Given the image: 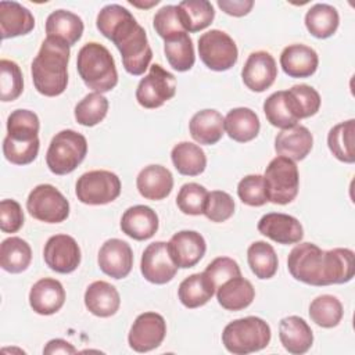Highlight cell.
Masks as SVG:
<instances>
[{
    "mask_svg": "<svg viewBox=\"0 0 355 355\" xmlns=\"http://www.w3.org/2000/svg\"><path fill=\"white\" fill-rule=\"evenodd\" d=\"M35 28L33 14L17 1H0L1 39L17 37L29 33Z\"/></svg>",
    "mask_w": 355,
    "mask_h": 355,
    "instance_id": "obj_26",
    "label": "cell"
},
{
    "mask_svg": "<svg viewBox=\"0 0 355 355\" xmlns=\"http://www.w3.org/2000/svg\"><path fill=\"white\" fill-rule=\"evenodd\" d=\"M65 302V290L57 279L43 277L37 280L29 291L31 308L39 315H53Z\"/></svg>",
    "mask_w": 355,
    "mask_h": 355,
    "instance_id": "obj_20",
    "label": "cell"
},
{
    "mask_svg": "<svg viewBox=\"0 0 355 355\" xmlns=\"http://www.w3.org/2000/svg\"><path fill=\"white\" fill-rule=\"evenodd\" d=\"M24 90V78L15 61L3 58L0 61V98L1 101L17 100Z\"/></svg>",
    "mask_w": 355,
    "mask_h": 355,
    "instance_id": "obj_44",
    "label": "cell"
},
{
    "mask_svg": "<svg viewBox=\"0 0 355 355\" xmlns=\"http://www.w3.org/2000/svg\"><path fill=\"white\" fill-rule=\"evenodd\" d=\"M32 261V248L21 237L11 236L1 241L0 266L10 273H21L28 269Z\"/></svg>",
    "mask_w": 355,
    "mask_h": 355,
    "instance_id": "obj_35",
    "label": "cell"
},
{
    "mask_svg": "<svg viewBox=\"0 0 355 355\" xmlns=\"http://www.w3.org/2000/svg\"><path fill=\"white\" fill-rule=\"evenodd\" d=\"M39 116L31 110H15L7 118V137L28 143L39 139Z\"/></svg>",
    "mask_w": 355,
    "mask_h": 355,
    "instance_id": "obj_40",
    "label": "cell"
},
{
    "mask_svg": "<svg viewBox=\"0 0 355 355\" xmlns=\"http://www.w3.org/2000/svg\"><path fill=\"white\" fill-rule=\"evenodd\" d=\"M247 261L250 269L258 279H270L277 272V255L275 248L266 241H254L247 250Z\"/></svg>",
    "mask_w": 355,
    "mask_h": 355,
    "instance_id": "obj_38",
    "label": "cell"
},
{
    "mask_svg": "<svg viewBox=\"0 0 355 355\" xmlns=\"http://www.w3.org/2000/svg\"><path fill=\"white\" fill-rule=\"evenodd\" d=\"M272 337L269 324L258 316H245L227 323L222 344L230 354L247 355L268 347Z\"/></svg>",
    "mask_w": 355,
    "mask_h": 355,
    "instance_id": "obj_5",
    "label": "cell"
},
{
    "mask_svg": "<svg viewBox=\"0 0 355 355\" xmlns=\"http://www.w3.org/2000/svg\"><path fill=\"white\" fill-rule=\"evenodd\" d=\"M259 129V118L248 107L233 108L225 116V130L234 141L247 143L258 136Z\"/></svg>",
    "mask_w": 355,
    "mask_h": 355,
    "instance_id": "obj_29",
    "label": "cell"
},
{
    "mask_svg": "<svg viewBox=\"0 0 355 355\" xmlns=\"http://www.w3.org/2000/svg\"><path fill=\"white\" fill-rule=\"evenodd\" d=\"M28 212L44 223H61L69 215V201L53 184H37L26 198Z\"/></svg>",
    "mask_w": 355,
    "mask_h": 355,
    "instance_id": "obj_10",
    "label": "cell"
},
{
    "mask_svg": "<svg viewBox=\"0 0 355 355\" xmlns=\"http://www.w3.org/2000/svg\"><path fill=\"white\" fill-rule=\"evenodd\" d=\"M140 270L143 277L153 284L171 282L176 276L178 266L169 255L168 243L154 241L148 244L141 255Z\"/></svg>",
    "mask_w": 355,
    "mask_h": 355,
    "instance_id": "obj_14",
    "label": "cell"
},
{
    "mask_svg": "<svg viewBox=\"0 0 355 355\" xmlns=\"http://www.w3.org/2000/svg\"><path fill=\"white\" fill-rule=\"evenodd\" d=\"M290 275L305 284L330 286L352 280L355 254L349 248L322 250L313 243H300L288 254Z\"/></svg>",
    "mask_w": 355,
    "mask_h": 355,
    "instance_id": "obj_1",
    "label": "cell"
},
{
    "mask_svg": "<svg viewBox=\"0 0 355 355\" xmlns=\"http://www.w3.org/2000/svg\"><path fill=\"white\" fill-rule=\"evenodd\" d=\"M211 222H225L234 214L233 197L222 190H214L208 193L202 212Z\"/></svg>",
    "mask_w": 355,
    "mask_h": 355,
    "instance_id": "obj_46",
    "label": "cell"
},
{
    "mask_svg": "<svg viewBox=\"0 0 355 355\" xmlns=\"http://www.w3.org/2000/svg\"><path fill=\"white\" fill-rule=\"evenodd\" d=\"M166 336V322L157 312L140 313L128 336L129 347L136 352H148L159 347Z\"/></svg>",
    "mask_w": 355,
    "mask_h": 355,
    "instance_id": "obj_12",
    "label": "cell"
},
{
    "mask_svg": "<svg viewBox=\"0 0 355 355\" xmlns=\"http://www.w3.org/2000/svg\"><path fill=\"white\" fill-rule=\"evenodd\" d=\"M43 258L51 270L65 275L73 272L79 266L82 255L80 248L72 236L54 234L44 244Z\"/></svg>",
    "mask_w": 355,
    "mask_h": 355,
    "instance_id": "obj_13",
    "label": "cell"
},
{
    "mask_svg": "<svg viewBox=\"0 0 355 355\" xmlns=\"http://www.w3.org/2000/svg\"><path fill=\"white\" fill-rule=\"evenodd\" d=\"M237 196L250 207H261L268 202L265 180L262 175H247L237 184Z\"/></svg>",
    "mask_w": 355,
    "mask_h": 355,
    "instance_id": "obj_47",
    "label": "cell"
},
{
    "mask_svg": "<svg viewBox=\"0 0 355 355\" xmlns=\"http://www.w3.org/2000/svg\"><path fill=\"white\" fill-rule=\"evenodd\" d=\"M24 211L15 200H1L0 202V229L3 233H17L24 226Z\"/></svg>",
    "mask_w": 355,
    "mask_h": 355,
    "instance_id": "obj_51",
    "label": "cell"
},
{
    "mask_svg": "<svg viewBox=\"0 0 355 355\" xmlns=\"http://www.w3.org/2000/svg\"><path fill=\"white\" fill-rule=\"evenodd\" d=\"M344 315L341 301L330 294L318 295L309 305V318L324 329L336 327Z\"/></svg>",
    "mask_w": 355,
    "mask_h": 355,
    "instance_id": "obj_41",
    "label": "cell"
},
{
    "mask_svg": "<svg viewBox=\"0 0 355 355\" xmlns=\"http://www.w3.org/2000/svg\"><path fill=\"white\" fill-rule=\"evenodd\" d=\"M190 136L200 144H216L225 132V118L216 110L207 108L197 111L189 123Z\"/></svg>",
    "mask_w": 355,
    "mask_h": 355,
    "instance_id": "obj_27",
    "label": "cell"
},
{
    "mask_svg": "<svg viewBox=\"0 0 355 355\" xmlns=\"http://www.w3.org/2000/svg\"><path fill=\"white\" fill-rule=\"evenodd\" d=\"M168 251L178 268L189 269L202 259L207 243L196 230H180L168 241Z\"/></svg>",
    "mask_w": 355,
    "mask_h": 355,
    "instance_id": "obj_16",
    "label": "cell"
},
{
    "mask_svg": "<svg viewBox=\"0 0 355 355\" xmlns=\"http://www.w3.org/2000/svg\"><path fill=\"white\" fill-rule=\"evenodd\" d=\"M216 298L226 311H241L251 305L255 298V290L250 280L237 276L216 288Z\"/></svg>",
    "mask_w": 355,
    "mask_h": 355,
    "instance_id": "obj_30",
    "label": "cell"
},
{
    "mask_svg": "<svg viewBox=\"0 0 355 355\" xmlns=\"http://www.w3.org/2000/svg\"><path fill=\"white\" fill-rule=\"evenodd\" d=\"M277 76V67L273 55L268 51L259 50L248 55L241 69L244 85L251 92H265L269 89Z\"/></svg>",
    "mask_w": 355,
    "mask_h": 355,
    "instance_id": "obj_15",
    "label": "cell"
},
{
    "mask_svg": "<svg viewBox=\"0 0 355 355\" xmlns=\"http://www.w3.org/2000/svg\"><path fill=\"white\" fill-rule=\"evenodd\" d=\"M85 306L98 318H110L116 313L121 305L118 290L108 282L96 280L85 291Z\"/></svg>",
    "mask_w": 355,
    "mask_h": 355,
    "instance_id": "obj_24",
    "label": "cell"
},
{
    "mask_svg": "<svg viewBox=\"0 0 355 355\" xmlns=\"http://www.w3.org/2000/svg\"><path fill=\"white\" fill-rule=\"evenodd\" d=\"M313 136L308 128L295 125L282 129L275 139V150L279 155L293 161H302L312 150Z\"/></svg>",
    "mask_w": 355,
    "mask_h": 355,
    "instance_id": "obj_23",
    "label": "cell"
},
{
    "mask_svg": "<svg viewBox=\"0 0 355 355\" xmlns=\"http://www.w3.org/2000/svg\"><path fill=\"white\" fill-rule=\"evenodd\" d=\"M215 291L216 288L214 283L204 272H201L187 276L179 284L178 297L186 308L194 309L205 305L212 298Z\"/></svg>",
    "mask_w": 355,
    "mask_h": 355,
    "instance_id": "obj_31",
    "label": "cell"
},
{
    "mask_svg": "<svg viewBox=\"0 0 355 355\" xmlns=\"http://www.w3.org/2000/svg\"><path fill=\"white\" fill-rule=\"evenodd\" d=\"M153 25H154L155 32L164 40L168 37H172L180 32H186L182 25L180 17H179L178 6H173V4L161 7L153 18Z\"/></svg>",
    "mask_w": 355,
    "mask_h": 355,
    "instance_id": "obj_48",
    "label": "cell"
},
{
    "mask_svg": "<svg viewBox=\"0 0 355 355\" xmlns=\"http://www.w3.org/2000/svg\"><path fill=\"white\" fill-rule=\"evenodd\" d=\"M121 230L133 240H148L158 230V215L147 205L129 207L121 218Z\"/></svg>",
    "mask_w": 355,
    "mask_h": 355,
    "instance_id": "obj_21",
    "label": "cell"
},
{
    "mask_svg": "<svg viewBox=\"0 0 355 355\" xmlns=\"http://www.w3.org/2000/svg\"><path fill=\"white\" fill-rule=\"evenodd\" d=\"M204 273L214 283L215 288H218L220 284H223L229 279L241 276V270H240L239 263L233 258H229V257L215 258L212 262L208 263Z\"/></svg>",
    "mask_w": 355,
    "mask_h": 355,
    "instance_id": "obj_50",
    "label": "cell"
},
{
    "mask_svg": "<svg viewBox=\"0 0 355 355\" xmlns=\"http://www.w3.org/2000/svg\"><path fill=\"white\" fill-rule=\"evenodd\" d=\"M268 201L273 204L291 202L300 189V175L295 162L286 157L273 158L263 173Z\"/></svg>",
    "mask_w": 355,
    "mask_h": 355,
    "instance_id": "obj_7",
    "label": "cell"
},
{
    "mask_svg": "<svg viewBox=\"0 0 355 355\" xmlns=\"http://www.w3.org/2000/svg\"><path fill=\"white\" fill-rule=\"evenodd\" d=\"M69 46L61 40L46 37L31 65L35 89L46 96L55 97L65 92L68 85Z\"/></svg>",
    "mask_w": 355,
    "mask_h": 355,
    "instance_id": "obj_3",
    "label": "cell"
},
{
    "mask_svg": "<svg viewBox=\"0 0 355 355\" xmlns=\"http://www.w3.org/2000/svg\"><path fill=\"white\" fill-rule=\"evenodd\" d=\"M198 55L207 68L222 72L237 62L239 50L226 32L211 29L198 39Z\"/></svg>",
    "mask_w": 355,
    "mask_h": 355,
    "instance_id": "obj_9",
    "label": "cell"
},
{
    "mask_svg": "<svg viewBox=\"0 0 355 355\" xmlns=\"http://www.w3.org/2000/svg\"><path fill=\"white\" fill-rule=\"evenodd\" d=\"M75 352H76V348L71 343L62 338H53L43 348V354H67L68 355Z\"/></svg>",
    "mask_w": 355,
    "mask_h": 355,
    "instance_id": "obj_53",
    "label": "cell"
},
{
    "mask_svg": "<svg viewBox=\"0 0 355 355\" xmlns=\"http://www.w3.org/2000/svg\"><path fill=\"white\" fill-rule=\"evenodd\" d=\"M287 104L293 115L300 121L313 116L320 108V96L309 85H294L291 89L284 90Z\"/></svg>",
    "mask_w": 355,
    "mask_h": 355,
    "instance_id": "obj_39",
    "label": "cell"
},
{
    "mask_svg": "<svg viewBox=\"0 0 355 355\" xmlns=\"http://www.w3.org/2000/svg\"><path fill=\"white\" fill-rule=\"evenodd\" d=\"M178 10L182 25L187 33L205 29L215 18L214 6L207 0H183L178 4Z\"/></svg>",
    "mask_w": 355,
    "mask_h": 355,
    "instance_id": "obj_36",
    "label": "cell"
},
{
    "mask_svg": "<svg viewBox=\"0 0 355 355\" xmlns=\"http://www.w3.org/2000/svg\"><path fill=\"white\" fill-rule=\"evenodd\" d=\"M96 25L119 50L125 71L133 76L143 75L150 67L153 50L144 28L132 12L119 4H108L97 14Z\"/></svg>",
    "mask_w": 355,
    "mask_h": 355,
    "instance_id": "obj_2",
    "label": "cell"
},
{
    "mask_svg": "<svg viewBox=\"0 0 355 355\" xmlns=\"http://www.w3.org/2000/svg\"><path fill=\"white\" fill-rule=\"evenodd\" d=\"M98 266L103 273L112 279L126 277L133 266V251L121 239L107 240L98 250Z\"/></svg>",
    "mask_w": 355,
    "mask_h": 355,
    "instance_id": "obj_17",
    "label": "cell"
},
{
    "mask_svg": "<svg viewBox=\"0 0 355 355\" xmlns=\"http://www.w3.org/2000/svg\"><path fill=\"white\" fill-rule=\"evenodd\" d=\"M108 105V100L101 93L92 92L75 105V119L82 126H94L105 118Z\"/></svg>",
    "mask_w": 355,
    "mask_h": 355,
    "instance_id": "obj_42",
    "label": "cell"
},
{
    "mask_svg": "<svg viewBox=\"0 0 355 355\" xmlns=\"http://www.w3.org/2000/svg\"><path fill=\"white\" fill-rule=\"evenodd\" d=\"M39 144V139L28 143H19L6 136L3 140V154L6 159L14 165H28L36 159Z\"/></svg>",
    "mask_w": 355,
    "mask_h": 355,
    "instance_id": "obj_49",
    "label": "cell"
},
{
    "mask_svg": "<svg viewBox=\"0 0 355 355\" xmlns=\"http://www.w3.org/2000/svg\"><path fill=\"white\" fill-rule=\"evenodd\" d=\"M254 6L252 0H218V7L233 17L247 15Z\"/></svg>",
    "mask_w": 355,
    "mask_h": 355,
    "instance_id": "obj_52",
    "label": "cell"
},
{
    "mask_svg": "<svg viewBox=\"0 0 355 355\" xmlns=\"http://www.w3.org/2000/svg\"><path fill=\"white\" fill-rule=\"evenodd\" d=\"M207 196L208 191L204 186L194 182L184 183L176 196V205L186 215H201L204 212Z\"/></svg>",
    "mask_w": 355,
    "mask_h": 355,
    "instance_id": "obj_45",
    "label": "cell"
},
{
    "mask_svg": "<svg viewBox=\"0 0 355 355\" xmlns=\"http://www.w3.org/2000/svg\"><path fill=\"white\" fill-rule=\"evenodd\" d=\"M136 186L141 197L153 201L164 200L173 189V176L162 165H148L139 172Z\"/></svg>",
    "mask_w": 355,
    "mask_h": 355,
    "instance_id": "obj_22",
    "label": "cell"
},
{
    "mask_svg": "<svg viewBox=\"0 0 355 355\" xmlns=\"http://www.w3.org/2000/svg\"><path fill=\"white\" fill-rule=\"evenodd\" d=\"M75 194L87 205H104L121 194V180L116 173L105 169L85 172L76 182Z\"/></svg>",
    "mask_w": 355,
    "mask_h": 355,
    "instance_id": "obj_8",
    "label": "cell"
},
{
    "mask_svg": "<svg viewBox=\"0 0 355 355\" xmlns=\"http://www.w3.org/2000/svg\"><path fill=\"white\" fill-rule=\"evenodd\" d=\"M83 28L79 15L67 10H55L46 19V37L61 40L71 47L82 37Z\"/></svg>",
    "mask_w": 355,
    "mask_h": 355,
    "instance_id": "obj_28",
    "label": "cell"
},
{
    "mask_svg": "<svg viewBox=\"0 0 355 355\" xmlns=\"http://www.w3.org/2000/svg\"><path fill=\"white\" fill-rule=\"evenodd\" d=\"M263 112H265L268 122L272 126H276L280 129H288L291 126H295L298 122V119L293 115V112L287 104L284 90L272 93L263 101Z\"/></svg>",
    "mask_w": 355,
    "mask_h": 355,
    "instance_id": "obj_43",
    "label": "cell"
},
{
    "mask_svg": "<svg viewBox=\"0 0 355 355\" xmlns=\"http://www.w3.org/2000/svg\"><path fill=\"white\" fill-rule=\"evenodd\" d=\"M164 53L169 65L178 72H184L193 68L196 62L193 40L187 32H180L165 39Z\"/></svg>",
    "mask_w": 355,
    "mask_h": 355,
    "instance_id": "obj_37",
    "label": "cell"
},
{
    "mask_svg": "<svg viewBox=\"0 0 355 355\" xmlns=\"http://www.w3.org/2000/svg\"><path fill=\"white\" fill-rule=\"evenodd\" d=\"M76 68L83 83L97 93L110 92L118 83L114 57L105 46L97 42H89L80 47Z\"/></svg>",
    "mask_w": 355,
    "mask_h": 355,
    "instance_id": "obj_4",
    "label": "cell"
},
{
    "mask_svg": "<svg viewBox=\"0 0 355 355\" xmlns=\"http://www.w3.org/2000/svg\"><path fill=\"white\" fill-rule=\"evenodd\" d=\"M176 93V78L159 64H153L148 73L140 79L136 89L137 103L148 110L158 108Z\"/></svg>",
    "mask_w": 355,
    "mask_h": 355,
    "instance_id": "obj_11",
    "label": "cell"
},
{
    "mask_svg": "<svg viewBox=\"0 0 355 355\" xmlns=\"http://www.w3.org/2000/svg\"><path fill=\"white\" fill-rule=\"evenodd\" d=\"M355 119L334 125L327 135V146L331 154L341 162H355Z\"/></svg>",
    "mask_w": 355,
    "mask_h": 355,
    "instance_id": "obj_33",
    "label": "cell"
},
{
    "mask_svg": "<svg viewBox=\"0 0 355 355\" xmlns=\"http://www.w3.org/2000/svg\"><path fill=\"white\" fill-rule=\"evenodd\" d=\"M86 154V137L72 129H64L51 139L46 153V164L54 175H67L82 164Z\"/></svg>",
    "mask_w": 355,
    "mask_h": 355,
    "instance_id": "obj_6",
    "label": "cell"
},
{
    "mask_svg": "<svg viewBox=\"0 0 355 355\" xmlns=\"http://www.w3.org/2000/svg\"><path fill=\"white\" fill-rule=\"evenodd\" d=\"M279 338L286 351L294 355H301L312 347L313 333L302 318L291 315L280 320Z\"/></svg>",
    "mask_w": 355,
    "mask_h": 355,
    "instance_id": "obj_25",
    "label": "cell"
},
{
    "mask_svg": "<svg viewBox=\"0 0 355 355\" xmlns=\"http://www.w3.org/2000/svg\"><path fill=\"white\" fill-rule=\"evenodd\" d=\"M338 24V11L326 3L313 4L305 14V26L308 32L318 39H327L333 36Z\"/></svg>",
    "mask_w": 355,
    "mask_h": 355,
    "instance_id": "obj_32",
    "label": "cell"
},
{
    "mask_svg": "<svg viewBox=\"0 0 355 355\" xmlns=\"http://www.w3.org/2000/svg\"><path fill=\"white\" fill-rule=\"evenodd\" d=\"M318 64V53L306 44H290L280 54V67L290 78H309L316 72Z\"/></svg>",
    "mask_w": 355,
    "mask_h": 355,
    "instance_id": "obj_19",
    "label": "cell"
},
{
    "mask_svg": "<svg viewBox=\"0 0 355 355\" xmlns=\"http://www.w3.org/2000/svg\"><path fill=\"white\" fill-rule=\"evenodd\" d=\"M172 164L180 175L197 176L205 171L207 157L204 150L190 141L178 143L171 151Z\"/></svg>",
    "mask_w": 355,
    "mask_h": 355,
    "instance_id": "obj_34",
    "label": "cell"
},
{
    "mask_svg": "<svg viewBox=\"0 0 355 355\" xmlns=\"http://www.w3.org/2000/svg\"><path fill=\"white\" fill-rule=\"evenodd\" d=\"M258 232L279 244H297L304 237L300 220L282 212H269L258 222Z\"/></svg>",
    "mask_w": 355,
    "mask_h": 355,
    "instance_id": "obj_18",
    "label": "cell"
}]
</instances>
